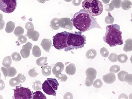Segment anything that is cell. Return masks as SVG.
<instances>
[{
    "label": "cell",
    "instance_id": "1",
    "mask_svg": "<svg viewBox=\"0 0 132 99\" xmlns=\"http://www.w3.org/2000/svg\"><path fill=\"white\" fill-rule=\"evenodd\" d=\"M71 21L73 26L81 32L88 31L94 28H101L96 19L83 9L74 14Z\"/></svg>",
    "mask_w": 132,
    "mask_h": 99
},
{
    "label": "cell",
    "instance_id": "2",
    "mask_svg": "<svg viewBox=\"0 0 132 99\" xmlns=\"http://www.w3.org/2000/svg\"><path fill=\"white\" fill-rule=\"evenodd\" d=\"M106 31L103 37V40L110 47L121 45L123 44L122 32L118 24H112L106 27Z\"/></svg>",
    "mask_w": 132,
    "mask_h": 99
},
{
    "label": "cell",
    "instance_id": "3",
    "mask_svg": "<svg viewBox=\"0 0 132 99\" xmlns=\"http://www.w3.org/2000/svg\"><path fill=\"white\" fill-rule=\"evenodd\" d=\"M86 42V38L81 35V32H75V33L69 32L67 44V47L64 48L65 52L73 50H77L84 46Z\"/></svg>",
    "mask_w": 132,
    "mask_h": 99
},
{
    "label": "cell",
    "instance_id": "4",
    "mask_svg": "<svg viewBox=\"0 0 132 99\" xmlns=\"http://www.w3.org/2000/svg\"><path fill=\"white\" fill-rule=\"evenodd\" d=\"M82 7L92 16L100 15L103 11V4L99 0H84Z\"/></svg>",
    "mask_w": 132,
    "mask_h": 99
},
{
    "label": "cell",
    "instance_id": "5",
    "mask_svg": "<svg viewBox=\"0 0 132 99\" xmlns=\"http://www.w3.org/2000/svg\"><path fill=\"white\" fill-rule=\"evenodd\" d=\"M68 34L69 32L63 31L57 33L53 37V45L55 48L60 51L67 47V39Z\"/></svg>",
    "mask_w": 132,
    "mask_h": 99
},
{
    "label": "cell",
    "instance_id": "6",
    "mask_svg": "<svg viewBox=\"0 0 132 99\" xmlns=\"http://www.w3.org/2000/svg\"><path fill=\"white\" fill-rule=\"evenodd\" d=\"M32 95V93L29 88L17 86L14 90L13 99H31Z\"/></svg>",
    "mask_w": 132,
    "mask_h": 99
},
{
    "label": "cell",
    "instance_id": "7",
    "mask_svg": "<svg viewBox=\"0 0 132 99\" xmlns=\"http://www.w3.org/2000/svg\"><path fill=\"white\" fill-rule=\"evenodd\" d=\"M16 5V0H0V10L7 13L13 12Z\"/></svg>",
    "mask_w": 132,
    "mask_h": 99
},
{
    "label": "cell",
    "instance_id": "8",
    "mask_svg": "<svg viewBox=\"0 0 132 99\" xmlns=\"http://www.w3.org/2000/svg\"><path fill=\"white\" fill-rule=\"evenodd\" d=\"M58 23L60 27L64 29L72 30L73 27V24L71 20L68 18H63L59 19Z\"/></svg>",
    "mask_w": 132,
    "mask_h": 99
},
{
    "label": "cell",
    "instance_id": "9",
    "mask_svg": "<svg viewBox=\"0 0 132 99\" xmlns=\"http://www.w3.org/2000/svg\"><path fill=\"white\" fill-rule=\"evenodd\" d=\"M42 89L43 91L48 95L55 96L56 95V92L54 88L51 86L50 83L45 80L42 85Z\"/></svg>",
    "mask_w": 132,
    "mask_h": 99
},
{
    "label": "cell",
    "instance_id": "10",
    "mask_svg": "<svg viewBox=\"0 0 132 99\" xmlns=\"http://www.w3.org/2000/svg\"><path fill=\"white\" fill-rule=\"evenodd\" d=\"M103 79L105 83L111 84L116 81V75L113 73L110 72L109 73H107V74L103 75Z\"/></svg>",
    "mask_w": 132,
    "mask_h": 99
},
{
    "label": "cell",
    "instance_id": "11",
    "mask_svg": "<svg viewBox=\"0 0 132 99\" xmlns=\"http://www.w3.org/2000/svg\"><path fill=\"white\" fill-rule=\"evenodd\" d=\"M63 69L64 64L61 62H58L54 65L52 69V72L56 76L60 74Z\"/></svg>",
    "mask_w": 132,
    "mask_h": 99
},
{
    "label": "cell",
    "instance_id": "12",
    "mask_svg": "<svg viewBox=\"0 0 132 99\" xmlns=\"http://www.w3.org/2000/svg\"><path fill=\"white\" fill-rule=\"evenodd\" d=\"M41 45L45 52H48L51 49L52 46V41L48 39H43L41 42Z\"/></svg>",
    "mask_w": 132,
    "mask_h": 99
},
{
    "label": "cell",
    "instance_id": "13",
    "mask_svg": "<svg viewBox=\"0 0 132 99\" xmlns=\"http://www.w3.org/2000/svg\"><path fill=\"white\" fill-rule=\"evenodd\" d=\"M39 33L36 30H27L26 36L29 39H31L33 41H37L39 37Z\"/></svg>",
    "mask_w": 132,
    "mask_h": 99
},
{
    "label": "cell",
    "instance_id": "14",
    "mask_svg": "<svg viewBox=\"0 0 132 99\" xmlns=\"http://www.w3.org/2000/svg\"><path fill=\"white\" fill-rule=\"evenodd\" d=\"M76 72V67L74 63L68 64L65 68V72L69 75H74Z\"/></svg>",
    "mask_w": 132,
    "mask_h": 99
},
{
    "label": "cell",
    "instance_id": "15",
    "mask_svg": "<svg viewBox=\"0 0 132 99\" xmlns=\"http://www.w3.org/2000/svg\"><path fill=\"white\" fill-rule=\"evenodd\" d=\"M123 50L126 52L132 51V39H128L125 41Z\"/></svg>",
    "mask_w": 132,
    "mask_h": 99
},
{
    "label": "cell",
    "instance_id": "16",
    "mask_svg": "<svg viewBox=\"0 0 132 99\" xmlns=\"http://www.w3.org/2000/svg\"><path fill=\"white\" fill-rule=\"evenodd\" d=\"M86 74L87 76H90L92 77L94 79L96 78L97 72L96 70L93 68H89L86 71Z\"/></svg>",
    "mask_w": 132,
    "mask_h": 99
},
{
    "label": "cell",
    "instance_id": "17",
    "mask_svg": "<svg viewBox=\"0 0 132 99\" xmlns=\"http://www.w3.org/2000/svg\"><path fill=\"white\" fill-rule=\"evenodd\" d=\"M31 99H46V97L41 91L38 90L32 93Z\"/></svg>",
    "mask_w": 132,
    "mask_h": 99
},
{
    "label": "cell",
    "instance_id": "18",
    "mask_svg": "<svg viewBox=\"0 0 132 99\" xmlns=\"http://www.w3.org/2000/svg\"><path fill=\"white\" fill-rule=\"evenodd\" d=\"M15 29V24L14 22L12 21H9L7 23L6 28H5V31L7 33L10 34L11 33L13 30Z\"/></svg>",
    "mask_w": 132,
    "mask_h": 99
},
{
    "label": "cell",
    "instance_id": "19",
    "mask_svg": "<svg viewBox=\"0 0 132 99\" xmlns=\"http://www.w3.org/2000/svg\"><path fill=\"white\" fill-rule=\"evenodd\" d=\"M121 6L123 10H129L132 7V3L129 0H123L121 2Z\"/></svg>",
    "mask_w": 132,
    "mask_h": 99
},
{
    "label": "cell",
    "instance_id": "20",
    "mask_svg": "<svg viewBox=\"0 0 132 99\" xmlns=\"http://www.w3.org/2000/svg\"><path fill=\"white\" fill-rule=\"evenodd\" d=\"M58 20L59 19L58 18H54L51 20L50 26L53 29L57 30L60 27V26L59 25L58 23Z\"/></svg>",
    "mask_w": 132,
    "mask_h": 99
},
{
    "label": "cell",
    "instance_id": "21",
    "mask_svg": "<svg viewBox=\"0 0 132 99\" xmlns=\"http://www.w3.org/2000/svg\"><path fill=\"white\" fill-rule=\"evenodd\" d=\"M97 55L96 51L94 49H90L87 51L86 53V56L87 58L92 59H94Z\"/></svg>",
    "mask_w": 132,
    "mask_h": 99
},
{
    "label": "cell",
    "instance_id": "22",
    "mask_svg": "<svg viewBox=\"0 0 132 99\" xmlns=\"http://www.w3.org/2000/svg\"><path fill=\"white\" fill-rule=\"evenodd\" d=\"M11 63H12L11 58L10 56H8L4 57V58L3 59V61H2V65L4 67L8 68L10 67Z\"/></svg>",
    "mask_w": 132,
    "mask_h": 99
},
{
    "label": "cell",
    "instance_id": "23",
    "mask_svg": "<svg viewBox=\"0 0 132 99\" xmlns=\"http://www.w3.org/2000/svg\"><path fill=\"white\" fill-rule=\"evenodd\" d=\"M46 80L51 85V86L54 88V89L55 91H56L58 89V86H59V83L58 82V81L57 80V79L55 78H47Z\"/></svg>",
    "mask_w": 132,
    "mask_h": 99
},
{
    "label": "cell",
    "instance_id": "24",
    "mask_svg": "<svg viewBox=\"0 0 132 99\" xmlns=\"http://www.w3.org/2000/svg\"><path fill=\"white\" fill-rule=\"evenodd\" d=\"M51 67L48 65L42 68V73L44 76H48L51 74Z\"/></svg>",
    "mask_w": 132,
    "mask_h": 99
},
{
    "label": "cell",
    "instance_id": "25",
    "mask_svg": "<svg viewBox=\"0 0 132 99\" xmlns=\"http://www.w3.org/2000/svg\"><path fill=\"white\" fill-rule=\"evenodd\" d=\"M32 54L35 57H39L41 54L40 48L37 45H34L32 49Z\"/></svg>",
    "mask_w": 132,
    "mask_h": 99
},
{
    "label": "cell",
    "instance_id": "26",
    "mask_svg": "<svg viewBox=\"0 0 132 99\" xmlns=\"http://www.w3.org/2000/svg\"><path fill=\"white\" fill-rule=\"evenodd\" d=\"M46 57H41L38 58L36 60V63L38 66H43L47 63Z\"/></svg>",
    "mask_w": 132,
    "mask_h": 99
},
{
    "label": "cell",
    "instance_id": "27",
    "mask_svg": "<svg viewBox=\"0 0 132 99\" xmlns=\"http://www.w3.org/2000/svg\"><path fill=\"white\" fill-rule=\"evenodd\" d=\"M30 50L29 49L26 48H22V49L20 51V54L22 58L24 59L28 58L30 55Z\"/></svg>",
    "mask_w": 132,
    "mask_h": 99
},
{
    "label": "cell",
    "instance_id": "28",
    "mask_svg": "<svg viewBox=\"0 0 132 99\" xmlns=\"http://www.w3.org/2000/svg\"><path fill=\"white\" fill-rule=\"evenodd\" d=\"M127 56L124 54H121L119 55L117 57V60L118 61L122 63H125L127 61Z\"/></svg>",
    "mask_w": 132,
    "mask_h": 99
},
{
    "label": "cell",
    "instance_id": "29",
    "mask_svg": "<svg viewBox=\"0 0 132 99\" xmlns=\"http://www.w3.org/2000/svg\"><path fill=\"white\" fill-rule=\"evenodd\" d=\"M8 70V77H12L16 74V70L15 68L12 67H10L7 68Z\"/></svg>",
    "mask_w": 132,
    "mask_h": 99
},
{
    "label": "cell",
    "instance_id": "30",
    "mask_svg": "<svg viewBox=\"0 0 132 99\" xmlns=\"http://www.w3.org/2000/svg\"><path fill=\"white\" fill-rule=\"evenodd\" d=\"M24 30L22 27L18 26L14 29V34L15 35V36L19 37L21 35H23V34H24Z\"/></svg>",
    "mask_w": 132,
    "mask_h": 99
},
{
    "label": "cell",
    "instance_id": "31",
    "mask_svg": "<svg viewBox=\"0 0 132 99\" xmlns=\"http://www.w3.org/2000/svg\"><path fill=\"white\" fill-rule=\"evenodd\" d=\"M9 84L11 87H13L19 85L20 84V82H19L18 78L16 77L13 78H11L9 81Z\"/></svg>",
    "mask_w": 132,
    "mask_h": 99
},
{
    "label": "cell",
    "instance_id": "32",
    "mask_svg": "<svg viewBox=\"0 0 132 99\" xmlns=\"http://www.w3.org/2000/svg\"><path fill=\"white\" fill-rule=\"evenodd\" d=\"M42 84H41V82L40 80H36L33 84L32 88L36 91L40 90L42 88Z\"/></svg>",
    "mask_w": 132,
    "mask_h": 99
},
{
    "label": "cell",
    "instance_id": "33",
    "mask_svg": "<svg viewBox=\"0 0 132 99\" xmlns=\"http://www.w3.org/2000/svg\"><path fill=\"white\" fill-rule=\"evenodd\" d=\"M11 58L12 59V60L14 61L18 62L21 60V57L20 54L16 52H13L12 55H11Z\"/></svg>",
    "mask_w": 132,
    "mask_h": 99
},
{
    "label": "cell",
    "instance_id": "34",
    "mask_svg": "<svg viewBox=\"0 0 132 99\" xmlns=\"http://www.w3.org/2000/svg\"><path fill=\"white\" fill-rule=\"evenodd\" d=\"M94 79L90 76H87L85 80V85L87 87H90L94 82Z\"/></svg>",
    "mask_w": 132,
    "mask_h": 99
},
{
    "label": "cell",
    "instance_id": "35",
    "mask_svg": "<svg viewBox=\"0 0 132 99\" xmlns=\"http://www.w3.org/2000/svg\"><path fill=\"white\" fill-rule=\"evenodd\" d=\"M124 81L129 85H132V74H127L124 76Z\"/></svg>",
    "mask_w": 132,
    "mask_h": 99
},
{
    "label": "cell",
    "instance_id": "36",
    "mask_svg": "<svg viewBox=\"0 0 132 99\" xmlns=\"http://www.w3.org/2000/svg\"><path fill=\"white\" fill-rule=\"evenodd\" d=\"M114 21V18L110 14V12L108 13V15L107 16L105 19V22L107 24H112Z\"/></svg>",
    "mask_w": 132,
    "mask_h": 99
},
{
    "label": "cell",
    "instance_id": "37",
    "mask_svg": "<svg viewBox=\"0 0 132 99\" xmlns=\"http://www.w3.org/2000/svg\"><path fill=\"white\" fill-rule=\"evenodd\" d=\"M93 85L96 88H100L103 86V83L100 79H97L93 82Z\"/></svg>",
    "mask_w": 132,
    "mask_h": 99
},
{
    "label": "cell",
    "instance_id": "38",
    "mask_svg": "<svg viewBox=\"0 0 132 99\" xmlns=\"http://www.w3.org/2000/svg\"><path fill=\"white\" fill-rule=\"evenodd\" d=\"M117 57H118V55L116 53H112L109 56L108 59L110 61H111L112 62H117L118 60Z\"/></svg>",
    "mask_w": 132,
    "mask_h": 99
},
{
    "label": "cell",
    "instance_id": "39",
    "mask_svg": "<svg viewBox=\"0 0 132 99\" xmlns=\"http://www.w3.org/2000/svg\"><path fill=\"white\" fill-rule=\"evenodd\" d=\"M127 74V72L124 71H121L118 74V77L119 80L121 81H124V76L126 74Z\"/></svg>",
    "mask_w": 132,
    "mask_h": 99
},
{
    "label": "cell",
    "instance_id": "40",
    "mask_svg": "<svg viewBox=\"0 0 132 99\" xmlns=\"http://www.w3.org/2000/svg\"><path fill=\"white\" fill-rule=\"evenodd\" d=\"M120 66L117 64L112 65L109 69L110 72H111V73H117L119 71H120Z\"/></svg>",
    "mask_w": 132,
    "mask_h": 99
},
{
    "label": "cell",
    "instance_id": "41",
    "mask_svg": "<svg viewBox=\"0 0 132 99\" xmlns=\"http://www.w3.org/2000/svg\"><path fill=\"white\" fill-rule=\"evenodd\" d=\"M100 54L103 57L106 58V57H107V56L109 55V53L106 48L102 47L100 50Z\"/></svg>",
    "mask_w": 132,
    "mask_h": 99
},
{
    "label": "cell",
    "instance_id": "42",
    "mask_svg": "<svg viewBox=\"0 0 132 99\" xmlns=\"http://www.w3.org/2000/svg\"><path fill=\"white\" fill-rule=\"evenodd\" d=\"M56 78H58V80H60L61 81H66V80H67L68 77L67 76V75L65 74H59L55 76Z\"/></svg>",
    "mask_w": 132,
    "mask_h": 99
},
{
    "label": "cell",
    "instance_id": "43",
    "mask_svg": "<svg viewBox=\"0 0 132 99\" xmlns=\"http://www.w3.org/2000/svg\"><path fill=\"white\" fill-rule=\"evenodd\" d=\"M27 38L23 35H21L20 36L18 37V42L19 43V45L20 44H23L25 43L26 42H27Z\"/></svg>",
    "mask_w": 132,
    "mask_h": 99
},
{
    "label": "cell",
    "instance_id": "44",
    "mask_svg": "<svg viewBox=\"0 0 132 99\" xmlns=\"http://www.w3.org/2000/svg\"><path fill=\"white\" fill-rule=\"evenodd\" d=\"M25 28L27 30H34V26L30 22H27L25 24Z\"/></svg>",
    "mask_w": 132,
    "mask_h": 99
},
{
    "label": "cell",
    "instance_id": "45",
    "mask_svg": "<svg viewBox=\"0 0 132 99\" xmlns=\"http://www.w3.org/2000/svg\"><path fill=\"white\" fill-rule=\"evenodd\" d=\"M28 75H29V76H30L31 77H35L38 75V73L36 72L35 68H34L30 69V70H29Z\"/></svg>",
    "mask_w": 132,
    "mask_h": 99
},
{
    "label": "cell",
    "instance_id": "46",
    "mask_svg": "<svg viewBox=\"0 0 132 99\" xmlns=\"http://www.w3.org/2000/svg\"><path fill=\"white\" fill-rule=\"evenodd\" d=\"M121 0H112L111 3H112L116 8H119L121 5Z\"/></svg>",
    "mask_w": 132,
    "mask_h": 99
},
{
    "label": "cell",
    "instance_id": "47",
    "mask_svg": "<svg viewBox=\"0 0 132 99\" xmlns=\"http://www.w3.org/2000/svg\"><path fill=\"white\" fill-rule=\"evenodd\" d=\"M16 77L18 78L19 82L20 83H22V82H24L25 80H26V77L23 74H22L21 73H19L18 74V75H17Z\"/></svg>",
    "mask_w": 132,
    "mask_h": 99
},
{
    "label": "cell",
    "instance_id": "48",
    "mask_svg": "<svg viewBox=\"0 0 132 99\" xmlns=\"http://www.w3.org/2000/svg\"><path fill=\"white\" fill-rule=\"evenodd\" d=\"M114 8V6L113 4L111 3H110L109 4H106L105 6V9L108 11H110L113 10Z\"/></svg>",
    "mask_w": 132,
    "mask_h": 99
},
{
    "label": "cell",
    "instance_id": "49",
    "mask_svg": "<svg viewBox=\"0 0 132 99\" xmlns=\"http://www.w3.org/2000/svg\"><path fill=\"white\" fill-rule=\"evenodd\" d=\"M73 94L70 92H67L63 96V99H73Z\"/></svg>",
    "mask_w": 132,
    "mask_h": 99
},
{
    "label": "cell",
    "instance_id": "50",
    "mask_svg": "<svg viewBox=\"0 0 132 99\" xmlns=\"http://www.w3.org/2000/svg\"><path fill=\"white\" fill-rule=\"evenodd\" d=\"M1 70L3 73V75L5 77V79L6 78L7 76H8V70H7V68L4 67H3L1 68Z\"/></svg>",
    "mask_w": 132,
    "mask_h": 99
},
{
    "label": "cell",
    "instance_id": "51",
    "mask_svg": "<svg viewBox=\"0 0 132 99\" xmlns=\"http://www.w3.org/2000/svg\"><path fill=\"white\" fill-rule=\"evenodd\" d=\"M32 44L30 42H28L26 44L22 46V48H26L31 50L32 48Z\"/></svg>",
    "mask_w": 132,
    "mask_h": 99
},
{
    "label": "cell",
    "instance_id": "52",
    "mask_svg": "<svg viewBox=\"0 0 132 99\" xmlns=\"http://www.w3.org/2000/svg\"><path fill=\"white\" fill-rule=\"evenodd\" d=\"M81 2V0H72V4L74 6H79Z\"/></svg>",
    "mask_w": 132,
    "mask_h": 99
},
{
    "label": "cell",
    "instance_id": "53",
    "mask_svg": "<svg viewBox=\"0 0 132 99\" xmlns=\"http://www.w3.org/2000/svg\"><path fill=\"white\" fill-rule=\"evenodd\" d=\"M118 99H128V96L126 94H125L124 93H121L119 96Z\"/></svg>",
    "mask_w": 132,
    "mask_h": 99
},
{
    "label": "cell",
    "instance_id": "54",
    "mask_svg": "<svg viewBox=\"0 0 132 99\" xmlns=\"http://www.w3.org/2000/svg\"><path fill=\"white\" fill-rule=\"evenodd\" d=\"M5 88V83L2 79H0V91L3 90Z\"/></svg>",
    "mask_w": 132,
    "mask_h": 99
},
{
    "label": "cell",
    "instance_id": "55",
    "mask_svg": "<svg viewBox=\"0 0 132 99\" xmlns=\"http://www.w3.org/2000/svg\"><path fill=\"white\" fill-rule=\"evenodd\" d=\"M4 25H5V22L3 20L1 21H0V30H2L4 28Z\"/></svg>",
    "mask_w": 132,
    "mask_h": 99
},
{
    "label": "cell",
    "instance_id": "56",
    "mask_svg": "<svg viewBox=\"0 0 132 99\" xmlns=\"http://www.w3.org/2000/svg\"><path fill=\"white\" fill-rule=\"evenodd\" d=\"M50 1V0H37V1L40 3H44L45 2Z\"/></svg>",
    "mask_w": 132,
    "mask_h": 99
},
{
    "label": "cell",
    "instance_id": "57",
    "mask_svg": "<svg viewBox=\"0 0 132 99\" xmlns=\"http://www.w3.org/2000/svg\"><path fill=\"white\" fill-rule=\"evenodd\" d=\"M102 2L104 3V4H108L109 2H110V0H102Z\"/></svg>",
    "mask_w": 132,
    "mask_h": 99
},
{
    "label": "cell",
    "instance_id": "58",
    "mask_svg": "<svg viewBox=\"0 0 132 99\" xmlns=\"http://www.w3.org/2000/svg\"><path fill=\"white\" fill-rule=\"evenodd\" d=\"M128 99H132V93H131L128 96Z\"/></svg>",
    "mask_w": 132,
    "mask_h": 99
},
{
    "label": "cell",
    "instance_id": "59",
    "mask_svg": "<svg viewBox=\"0 0 132 99\" xmlns=\"http://www.w3.org/2000/svg\"><path fill=\"white\" fill-rule=\"evenodd\" d=\"M2 20H3V15L0 13V21H1Z\"/></svg>",
    "mask_w": 132,
    "mask_h": 99
},
{
    "label": "cell",
    "instance_id": "60",
    "mask_svg": "<svg viewBox=\"0 0 132 99\" xmlns=\"http://www.w3.org/2000/svg\"><path fill=\"white\" fill-rule=\"evenodd\" d=\"M65 2H70L71 1H72V0H64Z\"/></svg>",
    "mask_w": 132,
    "mask_h": 99
},
{
    "label": "cell",
    "instance_id": "61",
    "mask_svg": "<svg viewBox=\"0 0 132 99\" xmlns=\"http://www.w3.org/2000/svg\"><path fill=\"white\" fill-rule=\"evenodd\" d=\"M130 62H131V64H132V55L131 56V57H130Z\"/></svg>",
    "mask_w": 132,
    "mask_h": 99
},
{
    "label": "cell",
    "instance_id": "62",
    "mask_svg": "<svg viewBox=\"0 0 132 99\" xmlns=\"http://www.w3.org/2000/svg\"><path fill=\"white\" fill-rule=\"evenodd\" d=\"M0 99H3V97L2 95H1V94H0Z\"/></svg>",
    "mask_w": 132,
    "mask_h": 99
},
{
    "label": "cell",
    "instance_id": "63",
    "mask_svg": "<svg viewBox=\"0 0 132 99\" xmlns=\"http://www.w3.org/2000/svg\"><path fill=\"white\" fill-rule=\"evenodd\" d=\"M1 72H0V78H1Z\"/></svg>",
    "mask_w": 132,
    "mask_h": 99
},
{
    "label": "cell",
    "instance_id": "64",
    "mask_svg": "<svg viewBox=\"0 0 132 99\" xmlns=\"http://www.w3.org/2000/svg\"><path fill=\"white\" fill-rule=\"evenodd\" d=\"M131 18H132V13H131Z\"/></svg>",
    "mask_w": 132,
    "mask_h": 99
}]
</instances>
